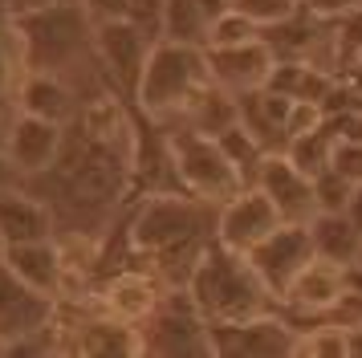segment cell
I'll list each match as a JSON object with an SVG mask.
<instances>
[{
	"label": "cell",
	"mask_w": 362,
	"mask_h": 358,
	"mask_svg": "<svg viewBox=\"0 0 362 358\" xmlns=\"http://www.w3.org/2000/svg\"><path fill=\"white\" fill-rule=\"evenodd\" d=\"M187 289L208 322H245L277 306L273 293L264 289V281L257 277L248 253H236L220 241H208Z\"/></svg>",
	"instance_id": "obj_1"
},
{
	"label": "cell",
	"mask_w": 362,
	"mask_h": 358,
	"mask_svg": "<svg viewBox=\"0 0 362 358\" xmlns=\"http://www.w3.org/2000/svg\"><path fill=\"white\" fill-rule=\"evenodd\" d=\"M13 33H17L21 57H25L29 69L66 74V69H78L82 57L94 53V16L86 13L78 0L17 13Z\"/></svg>",
	"instance_id": "obj_2"
},
{
	"label": "cell",
	"mask_w": 362,
	"mask_h": 358,
	"mask_svg": "<svg viewBox=\"0 0 362 358\" xmlns=\"http://www.w3.org/2000/svg\"><path fill=\"white\" fill-rule=\"evenodd\" d=\"M212 81L208 74V53L204 45H187V41H167L159 37L147 53V65L139 74L134 86V110L147 118H180L187 110V102Z\"/></svg>",
	"instance_id": "obj_3"
},
{
	"label": "cell",
	"mask_w": 362,
	"mask_h": 358,
	"mask_svg": "<svg viewBox=\"0 0 362 358\" xmlns=\"http://www.w3.org/2000/svg\"><path fill=\"white\" fill-rule=\"evenodd\" d=\"M216 204H204L192 192H155L147 195L131 220V248L134 253H167L180 244L212 241L216 232Z\"/></svg>",
	"instance_id": "obj_4"
},
{
	"label": "cell",
	"mask_w": 362,
	"mask_h": 358,
	"mask_svg": "<svg viewBox=\"0 0 362 358\" xmlns=\"http://www.w3.org/2000/svg\"><path fill=\"white\" fill-rule=\"evenodd\" d=\"M167 143H171V163H175L180 187L192 192L196 200L220 208L245 187V179L236 171V163L228 159V151L220 146V139L196 127H175L167 130Z\"/></svg>",
	"instance_id": "obj_5"
},
{
	"label": "cell",
	"mask_w": 362,
	"mask_h": 358,
	"mask_svg": "<svg viewBox=\"0 0 362 358\" xmlns=\"http://www.w3.org/2000/svg\"><path fill=\"white\" fill-rule=\"evenodd\" d=\"M208 338H212V354L281 358V354H293L297 325L273 306L257 313V318H245V322H208Z\"/></svg>",
	"instance_id": "obj_6"
},
{
	"label": "cell",
	"mask_w": 362,
	"mask_h": 358,
	"mask_svg": "<svg viewBox=\"0 0 362 358\" xmlns=\"http://www.w3.org/2000/svg\"><path fill=\"white\" fill-rule=\"evenodd\" d=\"M248 260H252L257 277L264 281V289L273 293V301H281L289 281L313 260L310 220H285L281 228H273L257 248H248Z\"/></svg>",
	"instance_id": "obj_7"
},
{
	"label": "cell",
	"mask_w": 362,
	"mask_h": 358,
	"mask_svg": "<svg viewBox=\"0 0 362 358\" xmlns=\"http://www.w3.org/2000/svg\"><path fill=\"white\" fill-rule=\"evenodd\" d=\"M155 45V37L143 33L134 21L118 16V21H98L94 25V57L106 69V78L115 81L127 98H134L139 74L147 65V53Z\"/></svg>",
	"instance_id": "obj_8"
},
{
	"label": "cell",
	"mask_w": 362,
	"mask_h": 358,
	"mask_svg": "<svg viewBox=\"0 0 362 358\" xmlns=\"http://www.w3.org/2000/svg\"><path fill=\"white\" fill-rule=\"evenodd\" d=\"M281 224H285L281 208L252 183V187H240L228 204H220L212 241L228 244V248H236V253H248V248H257V244Z\"/></svg>",
	"instance_id": "obj_9"
},
{
	"label": "cell",
	"mask_w": 362,
	"mask_h": 358,
	"mask_svg": "<svg viewBox=\"0 0 362 358\" xmlns=\"http://www.w3.org/2000/svg\"><path fill=\"white\" fill-rule=\"evenodd\" d=\"M346 285H350V281H346L342 265H334V260H326V257L313 253V260L293 277V281H289V289L281 293L285 318H289V322H297V318L322 322L329 309H334V301L346 293Z\"/></svg>",
	"instance_id": "obj_10"
},
{
	"label": "cell",
	"mask_w": 362,
	"mask_h": 358,
	"mask_svg": "<svg viewBox=\"0 0 362 358\" xmlns=\"http://www.w3.org/2000/svg\"><path fill=\"white\" fill-rule=\"evenodd\" d=\"M53 318H57V301L49 293L25 285L0 257V346L49 325Z\"/></svg>",
	"instance_id": "obj_11"
},
{
	"label": "cell",
	"mask_w": 362,
	"mask_h": 358,
	"mask_svg": "<svg viewBox=\"0 0 362 358\" xmlns=\"http://www.w3.org/2000/svg\"><path fill=\"white\" fill-rule=\"evenodd\" d=\"M257 187L277 204L285 220H313V216H317L313 175H305L285 151H269V155H264L261 171H257Z\"/></svg>",
	"instance_id": "obj_12"
},
{
	"label": "cell",
	"mask_w": 362,
	"mask_h": 358,
	"mask_svg": "<svg viewBox=\"0 0 362 358\" xmlns=\"http://www.w3.org/2000/svg\"><path fill=\"white\" fill-rule=\"evenodd\" d=\"M62 143H66V127L62 122L17 110L13 114V127H8V146L4 151L25 171V179H37L41 171H49L53 159L62 155Z\"/></svg>",
	"instance_id": "obj_13"
},
{
	"label": "cell",
	"mask_w": 362,
	"mask_h": 358,
	"mask_svg": "<svg viewBox=\"0 0 362 358\" xmlns=\"http://www.w3.org/2000/svg\"><path fill=\"white\" fill-rule=\"evenodd\" d=\"M208 53V74L216 86H224L232 94H248L261 90L269 69L277 62V53L269 41H248V45H232V49H204Z\"/></svg>",
	"instance_id": "obj_14"
},
{
	"label": "cell",
	"mask_w": 362,
	"mask_h": 358,
	"mask_svg": "<svg viewBox=\"0 0 362 358\" xmlns=\"http://www.w3.org/2000/svg\"><path fill=\"white\" fill-rule=\"evenodd\" d=\"M57 236V212L37 192H4L0 195V241L4 244H29Z\"/></svg>",
	"instance_id": "obj_15"
},
{
	"label": "cell",
	"mask_w": 362,
	"mask_h": 358,
	"mask_svg": "<svg viewBox=\"0 0 362 358\" xmlns=\"http://www.w3.org/2000/svg\"><path fill=\"white\" fill-rule=\"evenodd\" d=\"M78 94L66 81V74H49V69H29L25 81L17 90V110L37 114V118H49V122H62L69 127L78 118Z\"/></svg>",
	"instance_id": "obj_16"
},
{
	"label": "cell",
	"mask_w": 362,
	"mask_h": 358,
	"mask_svg": "<svg viewBox=\"0 0 362 358\" xmlns=\"http://www.w3.org/2000/svg\"><path fill=\"white\" fill-rule=\"evenodd\" d=\"M4 265L41 293H62L66 285V257H62V244L53 241H29V244H4Z\"/></svg>",
	"instance_id": "obj_17"
},
{
	"label": "cell",
	"mask_w": 362,
	"mask_h": 358,
	"mask_svg": "<svg viewBox=\"0 0 362 358\" xmlns=\"http://www.w3.org/2000/svg\"><path fill=\"white\" fill-rule=\"evenodd\" d=\"M310 232H313V253H317V257L334 260V265H342V269H350V265L358 260L362 232L346 212H317L310 220Z\"/></svg>",
	"instance_id": "obj_18"
},
{
	"label": "cell",
	"mask_w": 362,
	"mask_h": 358,
	"mask_svg": "<svg viewBox=\"0 0 362 358\" xmlns=\"http://www.w3.org/2000/svg\"><path fill=\"white\" fill-rule=\"evenodd\" d=\"M180 118H183V127H196V130H204V134L216 139V134H224L228 127L240 122V98L232 94V90H224V86L208 81V86L187 102V110H183Z\"/></svg>",
	"instance_id": "obj_19"
},
{
	"label": "cell",
	"mask_w": 362,
	"mask_h": 358,
	"mask_svg": "<svg viewBox=\"0 0 362 358\" xmlns=\"http://www.w3.org/2000/svg\"><path fill=\"white\" fill-rule=\"evenodd\" d=\"M102 297H106V313H110V318H122V322L139 325L143 318H151V309L159 306L163 289L143 273H122L106 285Z\"/></svg>",
	"instance_id": "obj_20"
},
{
	"label": "cell",
	"mask_w": 362,
	"mask_h": 358,
	"mask_svg": "<svg viewBox=\"0 0 362 358\" xmlns=\"http://www.w3.org/2000/svg\"><path fill=\"white\" fill-rule=\"evenodd\" d=\"M78 350L82 354H143V338L139 325L122 322V318H102V322H86Z\"/></svg>",
	"instance_id": "obj_21"
},
{
	"label": "cell",
	"mask_w": 362,
	"mask_h": 358,
	"mask_svg": "<svg viewBox=\"0 0 362 358\" xmlns=\"http://www.w3.org/2000/svg\"><path fill=\"white\" fill-rule=\"evenodd\" d=\"M334 143H338V134H334V127L329 122H322V127L305 130V134H293L289 143H285V155L305 171V175H322L329 167V155H334Z\"/></svg>",
	"instance_id": "obj_22"
},
{
	"label": "cell",
	"mask_w": 362,
	"mask_h": 358,
	"mask_svg": "<svg viewBox=\"0 0 362 358\" xmlns=\"http://www.w3.org/2000/svg\"><path fill=\"white\" fill-rule=\"evenodd\" d=\"M220 139V146L228 151V159L236 163V171H240V179H245V187H252L257 183V171H261L264 155H269V146L252 134V130L245 127V122H236V127H228L224 134H216Z\"/></svg>",
	"instance_id": "obj_23"
},
{
	"label": "cell",
	"mask_w": 362,
	"mask_h": 358,
	"mask_svg": "<svg viewBox=\"0 0 362 358\" xmlns=\"http://www.w3.org/2000/svg\"><path fill=\"white\" fill-rule=\"evenodd\" d=\"M167 41H187L204 45L208 41V16L199 8V0H167L163 4V33Z\"/></svg>",
	"instance_id": "obj_24"
},
{
	"label": "cell",
	"mask_w": 362,
	"mask_h": 358,
	"mask_svg": "<svg viewBox=\"0 0 362 358\" xmlns=\"http://www.w3.org/2000/svg\"><path fill=\"white\" fill-rule=\"evenodd\" d=\"M264 29L261 25H252L240 8H232V13L216 16L212 25H208V41L204 49H232V45H248V41H261Z\"/></svg>",
	"instance_id": "obj_25"
},
{
	"label": "cell",
	"mask_w": 362,
	"mask_h": 358,
	"mask_svg": "<svg viewBox=\"0 0 362 358\" xmlns=\"http://www.w3.org/2000/svg\"><path fill=\"white\" fill-rule=\"evenodd\" d=\"M236 8H240L252 25H261V29H277V25L293 21V16L305 8V0H236Z\"/></svg>",
	"instance_id": "obj_26"
},
{
	"label": "cell",
	"mask_w": 362,
	"mask_h": 358,
	"mask_svg": "<svg viewBox=\"0 0 362 358\" xmlns=\"http://www.w3.org/2000/svg\"><path fill=\"white\" fill-rule=\"evenodd\" d=\"M313 192H317V212H346L354 192H358V183H350V179H342L338 171L326 167L322 175L313 179Z\"/></svg>",
	"instance_id": "obj_27"
},
{
	"label": "cell",
	"mask_w": 362,
	"mask_h": 358,
	"mask_svg": "<svg viewBox=\"0 0 362 358\" xmlns=\"http://www.w3.org/2000/svg\"><path fill=\"white\" fill-rule=\"evenodd\" d=\"M329 171H338L342 179H350V183L362 187V143L338 139V143H334V155H329Z\"/></svg>",
	"instance_id": "obj_28"
},
{
	"label": "cell",
	"mask_w": 362,
	"mask_h": 358,
	"mask_svg": "<svg viewBox=\"0 0 362 358\" xmlns=\"http://www.w3.org/2000/svg\"><path fill=\"white\" fill-rule=\"evenodd\" d=\"M163 4L167 0H127V21H134L143 33H151L159 41V33H163Z\"/></svg>",
	"instance_id": "obj_29"
},
{
	"label": "cell",
	"mask_w": 362,
	"mask_h": 358,
	"mask_svg": "<svg viewBox=\"0 0 362 358\" xmlns=\"http://www.w3.org/2000/svg\"><path fill=\"white\" fill-rule=\"evenodd\" d=\"M78 4L94 16V25H98V21H118V16H127V0H78Z\"/></svg>",
	"instance_id": "obj_30"
},
{
	"label": "cell",
	"mask_w": 362,
	"mask_h": 358,
	"mask_svg": "<svg viewBox=\"0 0 362 358\" xmlns=\"http://www.w3.org/2000/svg\"><path fill=\"white\" fill-rule=\"evenodd\" d=\"M0 13H8V8H0ZM13 41H17V33H13V16H8V25L0 21V90L8 86V74H13V57H8Z\"/></svg>",
	"instance_id": "obj_31"
},
{
	"label": "cell",
	"mask_w": 362,
	"mask_h": 358,
	"mask_svg": "<svg viewBox=\"0 0 362 358\" xmlns=\"http://www.w3.org/2000/svg\"><path fill=\"white\" fill-rule=\"evenodd\" d=\"M17 187H25V171L13 163V155H8V151H0V195H4V192H17Z\"/></svg>",
	"instance_id": "obj_32"
},
{
	"label": "cell",
	"mask_w": 362,
	"mask_h": 358,
	"mask_svg": "<svg viewBox=\"0 0 362 358\" xmlns=\"http://www.w3.org/2000/svg\"><path fill=\"white\" fill-rule=\"evenodd\" d=\"M49 4H66V0H4L8 16H17V13H33V8H49Z\"/></svg>",
	"instance_id": "obj_33"
},
{
	"label": "cell",
	"mask_w": 362,
	"mask_h": 358,
	"mask_svg": "<svg viewBox=\"0 0 362 358\" xmlns=\"http://www.w3.org/2000/svg\"><path fill=\"white\" fill-rule=\"evenodd\" d=\"M199 8H204V16H208V25H212L216 16H224L236 8V0H199Z\"/></svg>",
	"instance_id": "obj_34"
},
{
	"label": "cell",
	"mask_w": 362,
	"mask_h": 358,
	"mask_svg": "<svg viewBox=\"0 0 362 358\" xmlns=\"http://www.w3.org/2000/svg\"><path fill=\"white\" fill-rule=\"evenodd\" d=\"M346 354L350 358L362 354V325H350V330H346Z\"/></svg>",
	"instance_id": "obj_35"
},
{
	"label": "cell",
	"mask_w": 362,
	"mask_h": 358,
	"mask_svg": "<svg viewBox=\"0 0 362 358\" xmlns=\"http://www.w3.org/2000/svg\"><path fill=\"white\" fill-rule=\"evenodd\" d=\"M342 78H346V81H350V86H354V90L362 94V57H358V62H350V65H346V69H342Z\"/></svg>",
	"instance_id": "obj_36"
},
{
	"label": "cell",
	"mask_w": 362,
	"mask_h": 358,
	"mask_svg": "<svg viewBox=\"0 0 362 358\" xmlns=\"http://www.w3.org/2000/svg\"><path fill=\"white\" fill-rule=\"evenodd\" d=\"M346 216H350V220L358 224V232H362V187L354 192V200H350V208H346Z\"/></svg>",
	"instance_id": "obj_37"
},
{
	"label": "cell",
	"mask_w": 362,
	"mask_h": 358,
	"mask_svg": "<svg viewBox=\"0 0 362 358\" xmlns=\"http://www.w3.org/2000/svg\"><path fill=\"white\" fill-rule=\"evenodd\" d=\"M8 127H13V118H4V114H0V151L8 146Z\"/></svg>",
	"instance_id": "obj_38"
},
{
	"label": "cell",
	"mask_w": 362,
	"mask_h": 358,
	"mask_svg": "<svg viewBox=\"0 0 362 358\" xmlns=\"http://www.w3.org/2000/svg\"><path fill=\"white\" fill-rule=\"evenodd\" d=\"M0 253H4V241H0Z\"/></svg>",
	"instance_id": "obj_39"
}]
</instances>
